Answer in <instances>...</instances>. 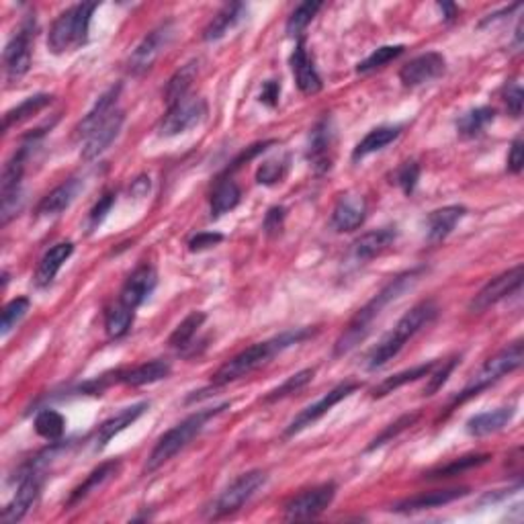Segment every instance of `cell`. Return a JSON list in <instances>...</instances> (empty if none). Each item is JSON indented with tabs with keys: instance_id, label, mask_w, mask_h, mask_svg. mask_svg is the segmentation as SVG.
<instances>
[{
	"instance_id": "cell-1",
	"label": "cell",
	"mask_w": 524,
	"mask_h": 524,
	"mask_svg": "<svg viewBox=\"0 0 524 524\" xmlns=\"http://www.w3.org/2000/svg\"><path fill=\"white\" fill-rule=\"evenodd\" d=\"M422 272L425 269H412V271H406L398 275L396 279H391L390 283H387L382 291L377 293L375 297H373L367 305H363L361 310L356 312V315L353 320H350V324L347 326V330L340 334V339L336 340L334 344V355L336 356H344L348 355L350 350H355L358 344H361L367 336L371 334L373 324L379 320V315L383 314L385 307H390L393 301H398L404 293H408L412 289V287L420 281Z\"/></svg>"
},
{
	"instance_id": "cell-2",
	"label": "cell",
	"mask_w": 524,
	"mask_h": 524,
	"mask_svg": "<svg viewBox=\"0 0 524 524\" xmlns=\"http://www.w3.org/2000/svg\"><path fill=\"white\" fill-rule=\"evenodd\" d=\"M314 332L315 330L312 328H296V330H289V332L279 334L271 340L253 344V347H248L246 350H242V353H238L221 365V367L211 375V385L221 387V385L238 382V379L242 377H248L250 373L264 367V365L271 363L277 355H281L283 350L291 348L293 344H299L310 339V336H314Z\"/></svg>"
},
{
	"instance_id": "cell-3",
	"label": "cell",
	"mask_w": 524,
	"mask_h": 524,
	"mask_svg": "<svg viewBox=\"0 0 524 524\" xmlns=\"http://www.w3.org/2000/svg\"><path fill=\"white\" fill-rule=\"evenodd\" d=\"M228 408H232V401H224V404L215 408H205V410L191 414L189 418H185L183 422H178L176 426L167 430V433L158 439L152 453L146 459L143 473H154L160 469L162 465H167L172 457H176L183 449L189 447V444L203 433L207 422L213 420L215 416H219L221 412H226Z\"/></svg>"
},
{
	"instance_id": "cell-4",
	"label": "cell",
	"mask_w": 524,
	"mask_h": 524,
	"mask_svg": "<svg viewBox=\"0 0 524 524\" xmlns=\"http://www.w3.org/2000/svg\"><path fill=\"white\" fill-rule=\"evenodd\" d=\"M436 314H439V307H436L434 301H420V304H416L410 312L401 315L393 330H390L375 344V348L369 353L367 367L371 371L385 367L393 356L399 355V350L406 347L408 340H412L422 328H426L436 318Z\"/></svg>"
},
{
	"instance_id": "cell-5",
	"label": "cell",
	"mask_w": 524,
	"mask_h": 524,
	"mask_svg": "<svg viewBox=\"0 0 524 524\" xmlns=\"http://www.w3.org/2000/svg\"><path fill=\"white\" fill-rule=\"evenodd\" d=\"M99 9V3H81L57 14L49 27L47 47L56 56L81 49L89 41L92 14Z\"/></svg>"
},
{
	"instance_id": "cell-6",
	"label": "cell",
	"mask_w": 524,
	"mask_h": 524,
	"mask_svg": "<svg viewBox=\"0 0 524 524\" xmlns=\"http://www.w3.org/2000/svg\"><path fill=\"white\" fill-rule=\"evenodd\" d=\"M522 358H524V350H522V340H516L512 344H508L506 348H502L496 356H492L490 361H485V365L479 369L476 375L471 377V382L463 387V391L455 396L453 404H451V410L459 404H465V401L476 398L482 393L487 387L500 382L504 375H511L516 369L522 367Z\"/></svg>"
},
{
	"instance_id": "cell-7",
	"label": "cell",
	"mask_w": 524,
	"mask_h": 524,
	"mask_svg": "<svg viewBox=\"0 0 524 524\" xmlns=\"http://www.w3.org/2000/svg\"><path fill=\"white\" fill-rule=\"evenodd\" d=\"M267 484V473L262 469H253L242 473L240 477H236L218 498L211 502L210 506V519H226V516L238 512L246 502L253 500L254 494Z\"/></svg>"
},
{
	"instance_id": "cell-8",
	"label": "cell",
	"mask_w": 524,
	"mask_h": 524,
	"mask_svg": "<svg viewBox=\"0 0 524 524\" xmlns=\"http://www.w3.org/2000/svg\"><path fill=\"white\" fill-rule=\"evenodd\" d=\"M35 31H38L35 17H29L23 21V25L19 27V31H14L11 41L6 43L3 52V64L6 81L9 82L21 81V78L29 72V68H31Z\"/></svg>"
},
{
	"instance_id": "cell-9",
	"label": "cell",
	"mask_w": 524,
	"mask_h": 524,
	"mask_svg": "<svg viewBox=\"0 0 524 524\" xmlns=\"http://www.w3.org/2000/svg\"><path fill=\"white\" fill-rule=\"evenodd\" d=\"M41 463H43L41 457L33 459V461L23 469V473H21L17 494H14L13 500L9 502V504H6V508L3 511V514H0V520L6 522V524L19 522V520L25 519L29 511H31L33 504L39 498L41 484H43Z\"/></svg>"
},
{
	"instance_id": "cell-10",
	"label": "cell",
	"mask_w": 524,
	"mask_h": 524,
	"mask_svg": "<svg viewBox=\"0 0 524 524\" xmlns=\"http://www.w3.org/2000/svg\"><path fill=\"white\" fill-rule=\"evenodd\" d=\"M175 23L172 21H167V23L158 25L156 29H152L146 38H143L138 47L133 49L132 56L127 57V72L132 76H142L146 74V72L154 66L158 57H160L164 52H167V47L175 39Z\"/></svg>"
},
{
	"instance_id": "cell-11",
	"label": "cell",
	"mask_w": 524,
	"mask_h": 524,
	"mask_svg": "<svg viewBox=\"0 0 524 524\" xmlns=\"http://www.w3.org/2000/svg\"><path fill=\"white\" fill-rule=\"evenodd\" d=\"M356 390H361V383H355V382L339 383L334 387V390H330L326 396H322L318 401H314V404L304 408V410H301L296 416V418L291 420V425L285 428L287 439H289V436L299 434L301 430H305L307 426L315 425V422H318L322 416H326L336 404H340L342 399H347L348 396H353Z\"/></svg>"
},
{
	"instance_id": "cell-12",
	"label": "cell",
	"mask_w": 524,
	"mask_h": 524,
	"mask_svg": "<svg viewBox=\"0 0 524 524\" xmlns=\"http://www.w3.org/2000/svg\"><path fill=\"white\" fill-rule=\"evenodd\" d=\"M207 115V103L201 97H185L172 107H168L160 124V135L164 138H175L189 129L197 127Z\"/></svg>"
},
{
	"instance_id": "cell-13",
	"label": "cell",
	"mask_w": 524,
	"mask_h": 524,
	"mask_svg": "<svg viewBox=\"0 0 524 524\" xmlns=\"http://www.w3.org/2000/svg\"><path fill=\"white\" fill-rule=\"evenodd\" d=\"M334 146H336V127L330 115L322 117L312 127L310 142H307V162L314 168L315 175H324L332 168L334 162Z\"/></svg>"
},
{
	"instance_id": "cell-14",
	"label": "cell",
	"mask_w": 524,
	"mask_h": 524,
	"mask_svg": "<svg viewBox=\"0 0 524 524\" xmlns=\"http://www.w3.org/2000/svg\"><path fill=\"white\" fill-rule=\"evenodd\" d=\"M336 485L334 484H322L315 485L312 490H305L297 494L285 504V519L287 520H312L328 511V506L334 502Z\"/></svg>"
},
{
	"instance_id": "cell-15",
	"label": "cell",
	"mask_w": 524,
	"mask_h": 524,
	"mask_svg": "<svg viewBox=\"0 0 524 524\" xmlns=\"http://www.w3.org/2000/svg\"><path fill=\"white\" fill-rule=\"evenodd\" d=\"M524 279V267L522 264H516L514 269L502 272L496 279H492L490 283H485L476 297L471 299L469 310L473 314H482L485 310H490L492 305L500 304L502 299L511 297L514 291L520 289Z\"/></svg>"
},
{
	"instance_id": "cell-16",
	"label": "cell",
	"mask_w": 524,
	"mask_h": 524,
	"mask_svg": "<svg viewBox=\"0 0 524 524\" xmlns=\"http://www.w3.org/2000/svg\"><path fill=\"white\" fill-rule=\"evenodd\" d=\"M447 70V60L439 52H426L422 56H416L414 60L404 64L399 70V81L408 89H416V86L428 84L441 78Z\"/></svg>"
},
{
	"instance_id": "cell-17",
	"label": "cell",
	"mask_w": 524,
	"mask_h": 524,
	"mask_svg": "<svg viewBox=\"0 0 524 524\" xmlns=\"http://www.w3.org/2000/svg\"><path fill=\"white\" fill-rule=\"evenodd\" d=\"M158 285V275L152 264H142V267L135 269L132 275L127 277L125 285L121 287L119 299L121 304L132 307V310H138V307L152 296Z\"/></svg>"
},
{
	"instance_id": "cell-18",
	"label": "cell",
	"mask_w": 524,
	"mask_h": 524,
	"mask_svg": "<svg viewBox=\"0 0 524 524\" xmlns=\"http://www.w3.org/2000/svg\"><path fill=\"white\" fill-rule=\"evenodd\" d=\"M124 124H125V113L115 109L109 117H107L103 124H100L95 132H92L89 138L84 140L82 154H81L82 160L90 162L103 154L105 150L109 148L115 140H117V135L121 133V127H124Z\"/></svg>"
},
{
	"instance_id": "cell-19",
	"label": "cell",
	"mask_w": 524,
	"mask_h": 524,
	"mask_svg": "<svg viewBox=\"0 0 524 524\" xmlns=\"http://www.w3.org/2000/svg\"><path fill=\"white\" fill-rule=\"evenodd\" d=\"M291 70H293V76H296V84L297 89L304 92L305 97H312V95H318V92L324 89V82H322V76L318 74V70L314 66V60L307 54V47H305V39L297 41L296 49H293L291 54Z\"/></svg>"
},
{
	"instance_id": "cell-20",
	"label": "cell",
	"mask_w": 524,
	"mask_h": 524,
	"mask_svg": "<svg viewBox=\"0 0 524 524\" xmlns=\"http://www.w3.org/2000/svg\"><path fill=\"white\" fill-rule=\"evenodd\" d=\"M367 219V201L361 195H342L339 203L334 205L332 218H330V226H332L336 232H355V229L361 228Z\"/></svg>"
},
{
	"instance_id": "cell-21",
	"label": "cell",
	"mask_w": 524,
	"mask_h": 524,
	"mask_svg": "<svg viewBox=\"0 0 524 524\" xmlns=\"http://www.w3.org/2000/svg\"><path fill=\"white\" fill-rule=\"evenodd\" d=\"M82 186L84 185L81 178H68V181L57 185L54 191H49L47 195L39 201L38 205L39 218H54V215L66 211L68 207L74 203L76 197L81 195Z\"/></svg>"
},
{
	"instance_id": "cell-22",
	"label": "cell",
	"mask_w": 524,
	"mask_h": 524,
	"mask_svg": "<svg viewBox=\"0 0 524 524\" xmlns=\"http://www.w3.org/2000/svg\"><path fill=\"white\" fill-rule=\"evenodd\" d=\"M398 240V228H379L373 232L363 234L361 238H356L353 244V256L358 262H367L371 258L383 254L387 248L393 246V242Z\"/></svg>"
},
{
	"instance_id": "cell-23",
	"label": "cell",
	"mask_w": 524,
	"mask_h": 524,
	"mask_svg": "<svg viewBox=\"0 0 524 524\" xmlns=\"http://www.w3.org/2000/svg\"><path fill=\"white\" fill-rule=\"evenodd\" d=\"M469 494L468 487H449V490H434L426 494H418V496H412L404 502L396 504L393 511L396 512H420V511H430V508L447 506L451 502L461 500Z\"/></svg>"
},
{
	"instance_id": "cell-24",
	"label": "cell",
	"mask_w": 524,
	"mask_h": 524,
	"mask_svg": "<svg viewBox=\"0 0 524 524\" xmlns=\"http://www.w3.org/2000/svg\"><path fill=\"white\" fill-rule=\"evenodd\" d=\"M514 414H516L514 406L496 408V410L471 416L465 428H468V433L473 439H484V436L496 434L500 430H504L512 422Z\"/></svg>"
},
{
	"instance_id": "cell-25",
	"label": "cell",
	"mask_w": 524,
	"mask_h": 524,
	"mask_svg": "<svg viewBox=\"0 0 524 524\" xmlns=\"http://www.w3.org/2000/svg\"><path fill=\"white\" fill-rule=\"evenodd\" d=\"M465 215H468V210L463 205H447L441 207V210H434L426 218V240L430 244L442 242Z\"/></svg>"
},
{
	"instance_id": "cell-26",
	"label": "cell",
	"mask_w": 524,
	"mask_h": 524,
	"mask_svg": "<svg viewBox=\"0 0 524 524\" xmlns=\"http://www.w3.org/2000/svg\"><path fill=\"white\" fill-rule=\"evenodd\" d=\"M119 469H121V463L119 461H105V463H100L97 469L90 471V476L86 477L81 485L72 490L70 498L66 500V504H64V506H66L68 511H70V508L78 506V504H81V502H84L86 498L92 496V494L99 492L100 487H103L105 484H109L111 479L115 476H117Z\"/></svg>"
},
{
	"instance_id": "cell-27",
	"label": "cell",
	"mask_w": 524,
	"mask_h": 524,
	"mask_svg": "<svg viewBox=\"0 0 524 524\" xmlns=\"http://www.w3.org/2000/svg\"><path fill=\"white\" fill-rule=\"evenodd\" d=\"M119 95H121V84L111 86L109 90L103 92V95H100L95 103V107H92V109L86 113V117L76 125V129H74L76 138H84V140L89 138V135L95 132V129L103 124V121L109 117L115 109H117Z\"/></svg>"
},
{
	"instance_id": "cell-28",
	"label": "cell",
	"mask_w": 524,
	"mask_h": 524,
	"mask_svg": "<svg viewBox=\"0 0 524 524\" xmlns=\"http://www.w3.org/2000/svg\"><path fill=\"white\" fill-rule=\"evenodd\" d=\"M148 410H150L148 401H140V404L124 408L119 414H115L109 420H105L97 430V449L107 447V442L113 441L119 433H124L127 426H132L133 422L142 418Z\"/></svg>"
},
{
	"instance_id": "cell-29",
	"label": "cell",
	"mask_w": 524,
	"mask_h": 524,
	"mask_svg": "<svg viewBox=\"0 0 524 524\" xmlns=\"http://www.w3.org/2000/svg\"><path fill=\"white\" fill-rule=\"evenodd\" d=\"M31 148H33L31 143H25V146H21L17 152L9 158V162L4 164L3 178H0V199L23 195V191H21V181H23L25 176L27 158Z\"/></svg>"
},
{
	"instance_id": "cell-30",
	"label": "cell",
	"mask_w": 524,
	"mask_h": 524,
	"mask_svg": "<svg viewBox=\"0 0 524 524\" xmlns=\"http://www.w3.org/2000/svg\"><path fill=\"white\" fill-rule=\"evenodd\" d=\"M72 253H74V244L72 242H60L49 248L39 261L38 271H35V287L43 289V287L52 285L56 275L64 267V262L72 256Z\"/></svg>"
},
{
	"instance_id": "cell-31",
	"label": "cell",
	"mask_w": 524,
	"mask_h": 524,
	"mask_svg": "<svg viewBox=\"0 0 524 524\" xmlns=\"http://www.w3.org/2000/svg\"><path fill=\"white\" fill-rule=\"evenodd\" d=\"M170 363L162 361V358H156V361H148L138 367L129 371H119V383L129 385V387H142V385H152L162 382L170 375Z\"/></svg>"
},
{
	"instance_id": "cell-32",
	"label": "cell",
	"mask_w": 524,
	"mask_h": 524,
	"mask_svg": "<svg viewBox=\"0 0 524 524\" xmlns=\"http://www.w3.org/2000/svg\"><path fill=\"white\" fill-rule=\"evenodd\" d=\"M248 13V6L244 3H229L221 9L215 17L210 21V25L205 27L203 39L205 41H219L221 38L236 29V25L244 19V14Z\"/></svg>"
},
{
	"instance_id": "cell-33",
	"label": "cell",
	"mask_w": 524,
	"mask_h": 524,
	"mask_svg": "<svg viewBox=\"0 0 524 524\" xmlns=\"http://www.w3.org/2000/svg\"><path fill=\"white\" fill-rule=\"evenodd\" d=\"M399 135H401V125H382V127L371 129V132L356 143V148L353 150V160L358 162V160H363V158L379 152V150H383L390 146V143L396 142Z\"/></svg>"
},
{
	"instance_id": "cell-34",
	"label": "cell",
	"mask_w": 524,
	"mask_h": 524,
	"mask_svg": "<svg viewBox=\"0 0 524 524\" xmlns=\"http://www.w3.org/2000/svg\"><path fill=\"white\" fill-rule=\"evenodd\" d=\"M242 191L236 181L228 176H221L218 183H215L211 197H210V207H211V218H221V215L229 213L236 207L240 205Z\"/></svg>"
},
{
	"instance_id": "cell-35",
	"label": "cell",
	"mask_w": 524,
	"mask_h": 524,
	"mask_svg": "<svg viewBox=\"0 0 524 524\" xmlns=\"http://www.w3.org/2000/svg\"><path fill=\"white\" fill-rule=\"evenodd\" d=\"M436 365H439V361H428V363L416 365V367H412V369L399 371V373H396V375L383 379V382L379 383L375 390H373V398H385V396H390V393H393L396 390H399V387L418 382V379L428 377L430 373H433V369L436 367Z\"/></svg>"
},
{
	"instance_id": "cell-36",
	"label": "cell",
	"mask_w": 524,
	"mask_h": 524,
	"mask_svg": "<svg viewBox=\"0 0 524 524\" xmlns=\"http://www.w3.org/2000/svg\"><path fill=\"white\" fill-rule=\"evenodd\" d=\"M197 74H199V60L186 62L185 66H181L175 74H172L167 89H164V100H167L168 107L178 103V100H183L185 97H189V89L193 86V82H195Z\"/></svg>"
},
{
	"instance_id": "cell-37",
	"label": "cell",
	"mask_w": 524,
	"mask_h": 524,
	"mask_svg": "<svg viewBox=\"0 0 524 524\" xmlns=\"http://www.w3.org/2000/svg\"><path fill=\"white\" fill-rule=\"evenodd\" d=\"M52 100H54V97L46 95V92H39V95H33V97L25 99L23 103H19L17 107H13L11 111L4 113L3 129H4V132H11L13 127L25 124L27 119L33 117V115H38L39 111L46 109L47 105H52Z\"/></svg>"
},
{
	"instance_id": "cell-38",
	"label": "cell",
	"mask_w": 524,
	"mask_h": 524,
	"mask_svg": "<svg viewBox=\"0 0 524 524\" xmlns=\"http://www.w3.org/2000/svg\"><path fill=\"white\" fill-rule=\"evenodd\" d=\"M490 461H492V455H487V453L465 455V457L455 459V461H451V463H447V465H441V468H436V469H433V471L425 473V477H428V479H444V477L461 476V473L469 471V469L482 468V465L490 463Z\"/></svg>"
},
{
	"instance_id": "cell-39",
	"label": "cell",
	"mask_w": 524,
	"mask_h": 524,
	"mask_svg": "<svg viewBox=\"0 0 524 524\" xmlns=\"http://www.w3.org/2000/svg\"><path fill=\"white\" fill-rule=\"evenodd\" d=\"M494 119H496V109H492V107H477V109L465 113L457 121V133L461 138H477Z\"/></svg>"
},
{
	"instance_id": "cell-40",
	"label": "cell",
	"mask_w": 524,
	"mask_h": 524,
	"mask_svg": "<svg viewBox=\"0 0 524 524\" xmlns=\"http://www.w3.org/2000/svg\"><path fill=\"white\" fill-rule=\"evenodd\" d=\"M133 318H135V310L117 301L113 307H109V312H107L105 315L107 336H109V339H121V336H125L133 324Z\"/></svg>"
},
{
	"instance_id": "cell-41",
	"label": "cell",
	"mask_w": 524,
	"mask_h": 524,
	"mask_svg": "<svg viewBox=\"0 0 524 524\" xmlns=\"http://www.w3.org/2000/svg\"><path fill=\"white\" fill-rule=\"evenodd\" d=\"M322 6L324 4H322L320 0H305V3L297 4L289 14V19H287V25H285L287 35H291V38H301V33H304L307 25L312 23Z\"/></svg>"
},
{
	"instance_id": "cell-42",
	"label": "cell",
	"mask_w": 524,
	"mask_h": 524,
	"mask_svg": "<svg viewBox=\"0 0 524 524\" xmlns=\"http://www.w3.org/2000/svg\"><path fill=\"white\" fill-rule=\"evenodd\" d=\"M35 433H38L41 439H46L49 442H57L64 436V430H66V418L60 412L56 410H41L38 416H35Z\"/></svg>"
},
{
	"instance_id": "cell-43",
	"label": "cell",
	"mask_w": 524,
	"mask_h": 524,
	"mask_svg": "<svg viewBox=\"0 0 524 524\" xmlns=\"http://www.w3.org/2000/svg\"><path fill=\"white\" fill-rule=\"evenodd\" d=\"M207 315L203 312H191L186 318L176 326L175 332L170 334L168 344L172 348H186L191 344V340L195 339V334L199 332V328L205 324Z\"/></svg>"
},
{
	"instance_id": "cell-44",
	"label": "cell",
	"mask_w": 524,
	"mask_h": 524,
	"mask_svg": "<svg viewBox=\"0 0 524 524\" xmlns=\"http://www.w3.org/2000/svg\"><path fill=\"white\" fill-rule=\"evenodd\" d=\"M314 375H315V369H304V371L296 373V375L287 377L281 385L275 387V390H271L267 396L262 398V401L264 404H275V401L291 396V393H296L299 390H304L307 383H312Z\"/></svg>"
},
{
	"instance_id": "cell-45",
	"label": "cell",
	"mask_w": 524,
	"mask_h": 524,
	"mask_svg": "<svg viewBox=\"0 0 524 524\" xmlns=\"http://www.w3.org/2000/svg\"><path fill=\"white\" fill-rule=\"evenodd\" d=\"M404 49H406L404 46H383V47H379L371 56L365 57L361 64H358L356 72H358V74H369V72H373V70L383 68L390 62L398 60V57L404 54Z\"/></svg>"
},
{
	"instance_id": "cell-46",
	"label": "cell",
	"mask_w": 524,
	"mask_h": 524,
	"mask_svg": "<svg viewBox=\"0 0 524 524\" xmlns=\"http://www.w3.org/2000/svg\"><path fill=\"white\" fill-rule=\"evenodd\" d=\"M289 167H291V158L289 156L279 158V160L264 162L256 170V183L258 185H267V186L281 183L283 178L287 176V172H289Z\"/></svg>"
},
{
	"instance_id": "cell-47",
	"label": "cell",
	"mask_w": 524,
	"mask_h": 524,
	"mask_svg": "<svg viewBox=\"0 0 524 524\" xmlns=\"http://www.w3.org/2000/svg\"><path fill=\"white\" fill-rule=\"evenodd\" d=\"M29 305H31V301L29 297H17L9 301V304L4 305L3 310V324H0V332H3V339H6L21 320L25 318L27 312H29Z\"/></svg>"
},
{
	"instance_id": "cell-48",
	"label": "cell",
	"mask_w": 524,
	"mask_h": 524,
	"mask_svg": "<svg viewBox=\"0 0 524 524\" xmlns=\"http://www.w3.org/2000/svg\"><path fill=\"white\" fill-rule=\"evenodd\" d=\"M416 420H418V414H406V416H401V418H398L396 422H393V425L387 426L382 434H379V436H375V439H373V442L369 444L367 451H375V449H379V447H383L385 442H390L391 439H396V436H398L399 433H404V430H406L408 426H412Z\"/></svg>"
},
{
	"instance_id": "cell-49",
	"label": "cell",
	"mask_w": 524,
	"mask_h": 524,
	"mask_svg": "<svg viewBox=\"0 0 524 524\" xmlns=\"http://www.w3.org/2000/svg\"><path fill=\"white\" fill-rule=\"evenodd\" d=\"M459 365V358H451L449 363H442V365H436L433 369V373L428 375V385L425 387V396H434L436 391L442 390V385L449 382L451 373L455 371V367Z\"/></svg>"
},
{
	"instance_id": "cell-50",
	"label": "cell",
	"mask_w": 524,
	"mask_h": 524,
	"mask_svg": "<svg viewBox=\"0 0 524 524\" xmlns=\"http://www.w3.org/2000/svg\"><path fill=\"white\" fill-rule=\"evenodd\" d=\"M396 183L401 191L406 193V195H412L416 185H418V178H420V164L418 162H406L401 164V167L396 170Z\"/></svg>"
},
{
	"instance_id": "cell-51",
	"label": "cell",
	"mask_w": 524,
	"mask_h": 524,
	"mask_svg": "<svg viewBox=\"0 0 524 524\" xmlns=\"http://www.w3.org/2000/svg\"><path fill=\"white\" fill-rule=\"evenodd\" d=\"M285 218H287L285 207H281V205L271 207V210L267 211V215H264V221H262L264 234H267V236H279V234H281L283 228H285Z\"/></svg>"
},
{
	"instance_id": "cell-52",
	"label": "cell",
	"mask_w": 524,
	"mask_h": 524,
	"mask_svg": "<svg viewBox=\"0 0 524 524\" xmlns=\"http://www.w3.org/2000/svg\"><path fill=\"white\" fill-rule=\"evenodd\" d=\"M113 205H115V193H105V195L99 199V203L92 207L89 213V228L95 229L103 224V219L107 218V213L113 210Z\"/></svg>"
},
{
	"instance_id": "cell-53",
	"label": "cell",
	"mask_w": 524,
	"mask_h": 524,
	"mask_svg": "<svg viewBox=\"0 0 524 524\" xmlns=\"http://www.w3.org/2000/svg\"><path fill=\"white\" fill-rule=\"evenodd\" d=\"M221 240H224V236L218 232H201L189 240V250L191 253H201V250L218 246Z\"/></svg>"
},
{
	"instance_id": "cell-54",
	"label": "cell",
	"mask_w": 524,
	"mask_h": 524,
	"mask_svg": "<svg viewBox=\"0 0 524 524\" xmlns=\"http://www.w3.org/2000/svg\"><path fill=\"white\" fill-rule=\"evenodd\" d=\"M504 100H506V107H508V111H511L512 117H520L522 105H524V92L519 84L506 86Z\"/></svg>"
},
{
	"instance_id": "cell-55",
	"label": "cell",
	"mask_w": 524,
	"mask_h": 524,
	"mask_svg": "<svg viewBox=\"0 0 524 524\" xmlns=\"http://www.w3.org/2000/svg\"><path fill=\"white\" fill-rule=\"evenodd\" d=\"M524 167V152H522V138H516L511 146V152H508V170L512 175H520Z\"/></svg>"
},
{
	"instance_id": "cell-56",
	"label": "cell",
	"mask_w": 524,
	"mask_h": 524,
	"mask_svg": "<svg viewBox=\"0 0 524 524\" xmlns=\"http://www.w3.org/2000/svg\"><path fill=\"white\" fill-rule=\"evenodd\" d=\"M279 99H281V84L277 81H267L262 84V90H261V103L271 107V109H275L279 105Z\"/></svg>"
},
{
	"instance_id": "cell-57",
	"label": "cell",
	"mask_w": 524,
	"mask_h": 524,
	"mask_svg": "<svg viewBox=\"0 0 524 524\" xmlns=\"http://www.w3.org/2000/svg\"><path fill=\"white\" fill-rule=\"evenodd\" d=\"M272 143H275V142H272V140H269V142H262V143H254V146H250V148L246 150V152H242V154H240L238 158H236V160H234V164H232V167H229V170H236V168H240L244 162H250V160H253V158H254V156H258V154H261V152H264V150H267L269 146H272Z\"/></svg>"
},
{
	"instance_id": "cell-58",
	"label": "cell",
	"mask_w": 524,
	"mask_h": 524,
	"mask_svg": "<svg viewBox=\"0 0 524 524\" xmlns=\"http://www.w3.org/2000/svg\"><path fill=\"white\" fill-rule=\"evenodd\" d=\"M439 9L442 11V13H447L444 14V21H453L455 17H457V6L455 4H439Z\"/></svg>"
},
{
	"instance_id": "cell-59",
	"label": "cell",
	"mask_w": 524,
	"mask_h": 524,
	"mask_svg": "<svg viewBox=\"0 0 524 524\" xmlns=\"http://www.w3.org/2000/svg\"><path fill=\"white\" fill-rule=\"evenodd\" d=\"M516 9H520V4H514V6H512V9H506V11H504V14H508V13H511V11H516ZM496 19H500V14H490V17H487V19L484 21V23H482V25H487V23H492V21H496Z\"/></svg>"
}]
</instances>
